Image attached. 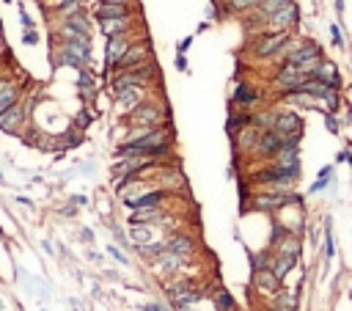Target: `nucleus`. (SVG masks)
Returning a JSON list of instances; mask_svg holds the SVG:
<instances>
[{
    "label": "nucleus",
    "instance_id": "obj_44",
    "mask_svg": "<svg viewBox=\"0 0 352 311\" xmlns=\"http://www.w3.org/2000/svg\"><path fill=\"white\" fill-rule=\"evenodd\" d=\"M273 311H275V309H273Z\"/></svg>",
    "mask_w": 352,
    "mask_h": 311
},
{
    "label": "nucleus",
    "instance_id": "obj_9",
    "mask_svg": "<svg viewBox=\"0 0 352 311\" xmlns=\"http://www.w3.org/2000/svg\"><path fill=\"white\" fill-rule=\"evenodd\" d=\"M25 105H19V102H14L11 108L0 110V132H19V127H22L25 121Z\"/></svg>",
    "mask_w": 352,
    "mask_h": 311
},
{
    "label": "nucleus",
    "instance_id": "obj_1",
    "mask_svg": "<svg viewBox=\"0 0 352 311\" xmlns=\"http://www.w3.org/2000/svg\"><path fill=\"white\" fill-rule=\"evenodd\" d=\"M88 61H91V36H66L58 64L83 69Z\"/></svg>",
    "mask_w": 352,
    "mask_h": 311
},
{
    "label": "nucleus",
    "instance_id": "obj_11",
    "mask_svg": "<svg viewBox=\"0 0 352 311\" xmlns=\"http://www.w3.org/2000/svg\"><path fill=\"white\" fill-rule=\"evenodd\" d=\"M61 33L64 36H91V22L83 11H74L66 17V22L61 25Z\"/></svg>",
    "mask_w": 352,
    "mask_h": 311
},
{
    "label": "nucleus",
    "instance_id": "obj_24",
    "mask_svg": "<svg viewBox=\"0 0 352 311\" xmlns=\"http://www.w3.org/2000/svg\"><path fill=\"white\" fill-rule=\"evenodd\" d=\"M275 311H294L297 309V298L292 292H275V303H273Z\"/></svg>",
    "mask_w": 352,
    "mask_h": 311
},
{
    "label": "nucleus",
    "instance_id": "obj_31",
    "mask_svg": "<svg viewBox=\"0 0 352 311\" xmlns=\"http://www.w3.org/2000/svg\"><path fill=\"white\" fill-rule=\"evenodd\" d=\"M237 306H234V298L228 292H220L217 295V311H234Z\"/></svg>",
    "mask_w": 352,
    "mask_h": 311
},
{
    "label": "nucleus",
    "instance_id": "obj_34",
    "mask_svg": "<svg viewBox=\"0 0 352 311\" xmlns=\"http://www.w3.org/2000/svg\"><path fill=\"white\" fill-rule=\"evenodd\" d=\"M330 36H333V47H341V44H344V39H341V28L339 25H330Z\"/></svg>",
    "mask_w": 352,
    "mask_h": 311
},
{
    "label": "nucleus",
    "instance_id": "obj_20",
    "mask_svg": "<svg viewBox=\"0 0 352 311\" xmlns=\"http://www.w3.org/2000/svg\"><path fill=\"white\" fill-rule=\"evenodd\" d=\"M99 30L105 36H119V33H127L130 30V17H121V19H102Z\"/></svg>",
    "mask_w": 352,
    "mask_h": 311
},
{
    "label": "nucleus",
    "instance_id": "obj_4",
    "mask_svg": "<svg viewBox=\"0 0 352 311\" xmlns=\"http://www.w3.org/2000/svg\"><path fill=\"white\" fill-rule=\"evenodd\" d=\"M292 201H300V196L294 193H286V190H273V193H256L251 201V210H259V212H270V210H281Z\"/></svg>",
    "mask_w": 352,
    "mask_h": 311
},
{
    "label": "nucleus",
    "instance_id": "obj_5",
    "mask_svg": "<svg viewBox=\"0 0 352 311\" xmlns=\"http://www.w3.org/2000/svg\"><path fill=\"white\" fill-rule=\"evenodd\" d=\"M151 61V47L149 42H138V44H130V50H127L124 55H121V61L113 66V72H124V69H135V66H143Z\"/></svg>",
    "mask_w": 352,
    "mask_h": 311
},
{
    "label": "nucleus",
    "instance_id": "obj_33",
    "mask_svg": "<svg viewBox=\"0 0 352 311\" xmlns=\"http://www.w3.org/2000/svg\"><path fill=\"white\" fill-rule=\"evenodd\" d=\"M36 42H39V33H36V28H28V30L22 33V44H28V47H30V44H36Z\"/></svg>",
    "mask_w": 352,
    "mask_h": 311
},
{
    "label": "nucleus",
    "instance_id": "obj_32",
    "mask_svg": "<svg viewBox=\"0 0 352 311\" xmlns=\"http://www.w3.org/2000/svg\"><path fill=\"white\" fill-rule=\"evenodd\" d=\"M325 237H328V239H325V251H328V259H333V253H336V242H333V226H330V223L325 226Z\"/></svg>",
    "mask_w": 352,
    "mask_h": 311
},
{
    "label": "nucleus",
    "instance_id": "obj_39",
    "mask_svg": "<svg viewBox=\"0 0 352 311\" xmlns=\"http://www.w3.org/2000/svg\"><path fill=\"white\" fill-rule=\"evenodd\" d=\"M176 69H179V72H185V69H187V58H185V53L176 55Z\"/></svg>",
    "mask_w": 352,
    "mask_h": 311
},
{
    "label": "nucleus",
    "instance_id": "obj_30",
    "mask_svg": "<svg viewBox=\"0 0 352 311\" xmlns=\"http://www.w3.org/2000/svg\"><path fill=\"white\" fill-rule=\"evenodd\" d=\"M251 264H253V273H259V270H270V264H273V259H270L267 253H256Z\"/></svg>",
    "mask_w": 352,
    "mask_h": 311
},
{
    "label": "nucleus",
    "instance_id": "obj_7",
    "mask_svg": "<svg viewBox=\"0 0 352 311\" xmlns=\"http://www.w3.org/2000/svg\"><path fill=\"white\" fill-rule=\"evenodd\" d=\"M267 22H270V30H289V28H294V25L300 22V8H297V3L292 0V3H289V6H283L281 11L270 14Z\"/></svg>",
    "mask_w": 352,
    "mask_h": 311
},
{
    "label": "nucleus",
    "instance_id": "obj_28",
    "mask_svg": "<svg viewBox=\"0 0 352 311\" xmlns=\"http://www.w3.org/2000/svg\"><path fill=\"white\" fill-rule=\"evenodd\" d=\"M292 0H259V11L264 14V17H270V14H275V11H281L283 6H289Z\"/></svg>",
    "mask_w": 352,
    "mask_h": 311
},
{
    "label": "nucleus",
    "instance_id": "obj_29",
    "mask_svg": "<svg viewBox=\"0 0 352 311\" xmlns=\"http://www.w3.org/2000/svg\"><path fill=\"white\" fill-rule=\"evenodd\" d=\"M55 11H58L61 17H69V14L80 11V0H61L58 6H55Z\"/></svg>",
    "mask_w": 352,
    "mask_h": 311
},
{
    "label": "nucleus",
    "instance_id": "obj_13",
    "mask_svg": "<svg viewBox=\"0 0 352 311\" xmlns=\"http://www.w3.org/2000/svg\"><path fill=\"white\" fill-rule=\"evenodd\" d=\"M281 135L278 132H273V130H264V132H259V138H256V146H253V152L256 155H262V157H273L275 152L281 149Z\"/></svg>",
    "mask_w": 352,
    "mask_h": 311
},
{
    "label": "nucleus",
    "instance_id": "obj_10",
    "mask_svg": "<svg viewBox=\"0 0 352 311\" xmlns=\"http://www.w3.org/2000/svg\"><path fill=\"white\" fill-rule=\"evenodd\" d=\"M132 121L141 127H157L162 121V110L151 102H141L135 110H132Z\"/></svg>",
    "mask_w": 352,
    "mask_h": 311
},
{
    "label": "nucleus",
    "instance_id": "obj_15",
    "mask_svg": "<svg viewBox=\"0 0 352 311\" xmlns=\"http://www.w3.org/2000/svg\"><path fill=\"white\" fill-rule=\"evenodd\" d=\"M165 251L173 253V256H179V259H187L193 253V239L187 234H176V237H171L165 242Z\"/></svg>",
    "mask_w": 352,
    "mask_h": 311
},
{
    "label": "nucleus",
    "instance_id": "obj_40",
    "mask_svg": "<svg viewBox=\"0 0 352 311\" xmlns=\"http://www.w3.org/2000/svg\"><path fill=\"white\" fill-rule=\"evenodd\" d=\"M77 124H80V127L91 124V116H88V113H80V116H77Z\"/></svg>",
    "mask_w": 352,
    "mask_h": 311
},
{
    "label": "nucleus",
    "instance_id": "obj_3",
    "mask_svg": "<svg viewBox=\"0 0 352 311\" xmlns=\"http://www.w3.org/2000/svg\"><path fill=\"white\" fill-rule=\"evenodd\" d=\"M289 44V30H270V33H262V36L253 42V55L256 58H270V55L281 53V47Z\"/></svg>",
    "mask_w": 352,
    "mask_h": 311
},
{
    "label": "nucleus",
    "instance_id": "obj_36",
    "mask_svg": "<svg viewBox=\"0 0 352 311\" xmlns=\"http://www.w3.org/2000/svg\"><path fill=\"white\" fill-rule=\"evenodd\" d=\"M325 127H328L330 132H339V121H336V116H333V113L325 116Z\"/></svg>",
    "mask_w": 352,
    "mask_h": 311
},
{
    "label": "nucleus",
    "instance_id": "obj_23",
    "mask_svg": "<svg viewBox=\"0 0 352 311\" xmlns=\"http://www.w3.org/2000/svg\"><path fill=\"white\" fill-rule=\"evenodd\" d=\"M294 262H297V256H289V253H281V256L273 259V273L278 275V278H283V275L289 273V270L294 267Z\"/></svg>",
    "mask_w": 352,
    "mask_h": 311
},
{
    "label": "nucleus",
    "instance_id": "obj_25",
    "mask_svg": "<svg viewBox=\"0 0 352 311\" xmlns=\"http://www.w3.org/2000/svg\"><path fill=\"white\" fill-rule=\"evenodd\" d=\"M248 124H251V116L237 113V110H234V113L228 116V124H226V130H228V135H237V132H239V130H245Z\"/></svg>",
    "mask_w": 352,
    "mask_h": 311
},
{
    "label": "nucleus",
    "instance_id": "obj_12",
    "mask_svg": "<svg viewBox=\"0 0 352 311\" xmlns=\"http://www.w3.org/2000/svg\"><path fill=\"white\" fill-rule=\"evenodd\" d=\"M94 17H96V22H102V19H121V17H132V8H130V3H105V0H99V6L94 8Z\"/></svg>",
    "mask_w": 352,
    "mask_h": 311
},
{
    "label": "nucleus",
    "instance_id": "obj_19",
    "mask_svg": "<svg viewBox=\"0 0 352 311\" xmlns=\"http://www.w3.org/2000/svg\"><path fill=\"white\" fill-rule=\"evenodd\" d=\"M116 102H119V108H124V110H135L138 105H141V85L119 91V94H116Z\"/></svg>",
    "mask_w": 352,
    "mask_h": 311
},
{
    "label": "nucleus",
    "instance_id": "obj_35",
    "mask_svg": "<svg viewBox=\"0 0 352 311\" xmlns=\"http://www.w3.org/2000/svg\"><path fill=\"white\" fill-rule=\"evenodd\" d=\"M91 83H94V80H91V75L85 72V66H83V69H80V88H83V91H91Z\"/></svg>",
    "mask_w": 352,
    "mask_h": 311
},
{
    "label": "nucleus",
    "instance_id": "obj_27",
    "mask_svg": "<svg viewBox=\"0 0 352 311\" xmlns=\"http://www.w3.org/2000/svg\"><path fill=\"white\" fill-rule=\"evenodd\" d=\"M259 6V0H226V8L231 14H245V11H253Z\"/></svg>",
    "mask_w": 352,
    "mask_h": 311
},
{
    "label": "nucleus",
    "instance_id": "obj_6",
    "mask_svg": "<svg viewBox=\"0 0 352 311\" xmlns=\"http://www.w3.org/2000/svg\"><path fill=\"white\" fill-rule=\"evenodd\" d=\"M305 78H311V75H305L300 66H294V64H281L278 75H275V85H278V88L286 94V91L300 88V85L305 83Z\"/></svg>",
    "mask_w": 352,
    "mask_h": 311
},
{
    "label": "nucleus",
    "instance_id": "obj_26",
    "mask_svg": "<svg viewBox=\"0 0 352 311\" xmlns=\"http://www.w3.org/2000/svg\"><path fill=\"white\" fill-rule=\"evenodd\" d=\"M149 223H132V232H130V237H132V242H138V245H146L151 239V232L149 229Z\"/></svg>",
    "mask_w": 352,
    "mask_h": 311
},
{
    "label": "nucleus",
    "instance_id": "obj_16",
    "mask_svg": "<svg viewBox=\"0 0 352 311\" xmlns=\"http://www.w3.org/2000/svg\"><path fill=\"white\" fill-rule=\"evenodd\" d=\"M311 78H319V80H325V83H330L333 88H341V78H339V72H336V64H330V61L319 58V64H316Z\"/></svg>",
    "mask_w": 352,
    "mask_h": 311
},
{
    "label": "nucleus",
    "instance_id": "obj_18",
    "mask_svg": "<svg viewBox=\"0 0 352 311\" xmlns=\"http://www.w3.org/2000/svg\"><path fill=\"white\" fill-rule=\"evenodd\" d=\"M17 99H19V88L8 78H0V110L11 108Z\"/></svg>",
    "mask_w": 352,
    "mask_h": 311
},
{
    "label": "nucleus",
    "instance_id": "obj_14",
    "mask_svg": "<svg viewBox=\"0 0 352 311\" xmlns=\"http://www.w3.org/2000/svg\"><path fill=\"white\" fill-rule=\"evenodd\" d=\"M253 287H256L259 292H264V295H273V292H278L281 278L273 273V270H259V273H253Z\"/></svg>",
    "mask_w": 352,
    "mask_h": 311
},
{
    "label": "nucleus",
    "instance_id": "obj_41",
    "mask_svg": "<svg viewBox=\"0 0 352 311\" xmlns=\"http://www.w3.org/2000/svg\"><path fill=\"white\" fill-rule=\"evenodd\" d=\"M143 311H162V306H157V303H149V306H143Z\"/></svg>",
    "mask_w": 352,
    "mask_h": 311
},
{
    "label": "nucleus",
    "instance_id": "obj_8",
    "mask_svg": "<svg viewBox=\"0 0 352 311\" xmlns=\"http://www.w3.org/2000/svg\"><path fill=\"white\" fill-rule=\"evenodd\" d=\"M130 50V36L127 33H119V36H108V47H105V66L108 72L121 61V55Z\"/></svg>",
    "mask_w": 352,
    "mask_h": 311
},
{
    "label": "nucleus",
    "instance_id": "obj_37",
    "mask_svg": "<svg viewBox=\"0 0 352 311\" xmlns=\"http://www.w3.org/2000/svg\"><path fill=\"white\" fill-rule=\"evenodd\" d=\"M19 19H22V28H25V30L33 28V19H30V14L25 11V8H19Z\"/></svg>",
    "mask_w": 352,
    "mask_h": 311
},
{
    "label": "nucleus",
    "instance_id": "obj_2",
    "mask_svg": "<svg viewBox=\"0 0 352 311\" xmlns=\"http://www.w3.org/2000/svg\"><path fill=\"white\" fill-rule=\"evenodd\" d=\"M270 130L278 132L281 141H300L303 138V119L292 110H283V113H275V121Z\"/></svg>",
    "mask_w": 352,
    "mask_h": 311
},
{
    "label": "nucleus",
    "instance_id": "obj_17",
    "mask_svg": "<svg viewBox=\"0 0 352 311\" xmlns=\"http://www.w3.org/2000/svg\"><path fill=\"white\" fill-rule=\"evenodd\" d=\"M162 198H165V190H149V193H143V196L124 198V201H127V207H132V210H143V207H160Z\"/></svg>",
    "mask_w": 352,
    "mask_h": 311
},
{
    "label": "nucleus",
    "instance_id": "obj_43",
    "mask_svg": "<svg viewBox=\"0 0 352 311\" xmlns=\"http://www.w3.org/2000/svg\"><path fill=\"white\" fill-rule=\"evenodd\" d=\"M105 3H132V0H105Z\"/></svg>",
    "mask_w": 352,
    "mask_h": 311
},
{
    "label": "nucleus",
    "instance_id": "obj_22",
    "mask_svg": "<svg viewBox=\"0 0 352 311\" xmlns=\"http://www.w3.org/2000/svg\"><path fill=\"white\" fill-rule=\"evenodd\" d=\"M162 218V212L157 210V207H143V210H135L130 215V223H154V221H160Z\"/></svg>",
    "mask_w": 352,
    "mask_h": 311
},
{
    "label": "nucleus",
    "instance_id": "obj_38",
    "mask_svg": "<svg viewBox=\"0 0 352 311\" xmlns=\"http://www.w3.org/2000/svg\"><path fill=\"white\" fill-rule=\"evenodd\" d=\"M108 251H110V256H113V259H116V262H121V264H127V256H124V253H121V251H119V248H116V245H110V248H108Z\"/></svg>",
    "mask_w": 352,
    "mask_h": 311
},
{
    "label": "nucleus",
    "instance_id": "obj_42",
    "mask_svg": "<svg viewBox=\"0 0 352 311\" xmlns=\"http://www.w3.org/2000/svg\"><path fill=\"white\" fill-rule=\"evenodd\" d=\"M336 11L344 14V0H336Z\"/></svg>",
    "mask_w": 352,
    "mask_h": 311
},
{
    "label": "nucleus",
    "instance_id": "obj_21",
    "mask_svg": "<svg viewBox=\"0 0 352 311\" xmlns=\"http://www.w3.org/2000/svg\"><path fill=\"white\" fill-rule=\"evenodd\" d=\"M256 99H259V94L251 88V85H248V83H237V88H234V96H231L234 105H253Z\"/></svg>",
    "mask_w": 352,
    "mask_h": 311
}]
</instances>
